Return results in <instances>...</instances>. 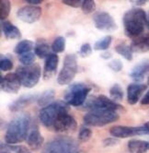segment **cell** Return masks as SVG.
<instances>
[{
  "label": "cell",
  "mask_w": 149,
  "mask_h": 153,
  "mask_svg": "<svg viewBox=\"0 0 149 153\" xmlns=\"http://www.w3.org/2000/svg\"><path fill=\"white\" fill-rule=\"evenodd\" d=\"M31 126V118L29 114H22L13 118L7 127L5 141L7 144L16 145L27 140Z\"/></svg>",
  "instance_id": "cell-1"
},
{
  "label": "cell",
  "mask_w": 149,
  "mask_h": 153,
  "mask_svg": "<svg viewBox=\"0 0 149 153\" xmlns=\"http://www.w3.org/2000/svg\"><path fill=\"white\" fill-rule=\"evenodd\" d=\"M146 18L147 14L140 7H134L125 12L122 23L126 35L134 39L139 37L146 25Z\"/></svg>",
  "instance_id": "cell-2"
},
{
  "label": "cell",
  "mask_w": 149,
  "mask_h": 153,
  "mask_svg": "<svg viewBox=\"0 0 149 153\" xmlns=\"http://www.w3.org/2000/svg\"><path fill=\"white\" fill-rule=\"evenodd\" d=\"M119 114L111 110H93L89 111L83 117L84 124L88 126L101 127L116 122L119 119Z\"/></svg>",
  "instance_id": "cell-3"
},
{
  "label": "cell",
  "mask_w": 149,
  "mask_h": 153,
  "mask_svg": "<svg viewBox=\"0 0 149 153\" xmlns=\"http://www.w3.org/2000/svg\"><path fill=\"white\" fill-rule=\"evenodd\" d=\"M90 91V87H89L85 83H73L66 89L65 95H63V100L68 105L74 107L81 106L86 102L88 95Z\"/></svg>",
  "instance_id": "cell-4"
},
{
  "label": "cell",
  "mask_w": 149,
  "mask_h": 153,
  "mask_svg": "<svg viewBox=\"0 0 149 153\" xmlns=\"http://www.w3.org/2000/svg\"><path fill=\"white\" fill-rule=\"evenodd\" d=\"M77 142L66 136H60L52 139L44 147L41 153H77Z\"/></svg>",
  "instance_id": "cell-5"
},
{
  "label": "cell",
  "mask_w": 149,
  "mask_h": 153,
  "mask_svg": "<svg viewBox=\"0 0 149 153\" xmlns=\"http://www.w3.org/2000/svg\"><path fill=\"white\" fill-rule=\"evenodd\" d=\"M67 112L68 104L66 102H55L41 109L39 113V119L44 126L52 127L61 114Z\"/></svg>",
  "instance_id": "cell-6"
},
{
  "label": "cell",
  "mask_w": 149,
  "mask_h": 153,
  "mask_svg": "<svg viewBox=\"0 0 149 153\" xmlns=\"http://www.w3.org/2000/svg\"><path fill=\"white\" fill-rule=\"evenodd\" d=\"M21 82V85L25 88H33L37 85L41 76V70L39 64L30 65H21L15 72Z\"/></svg>",
  "instance_id": "cell-7"
},
{
  "label": "cell",
  "mask_w": 149,
  "mask_h": 153,
  "mask_svg": "<svg viewBox=\"0 0 149 153\" xmlns=\"http://www.w3.org/2000/svg\"><path fill=\"white\" fill-rule=\"evenodd\" d=\"M85 109L89 111L93 110H111V111H125L124 108L116 103L113 100L106 97L105 95L91 96L85 102Z\"/></svg>",
  "instance_id": "cell-8"
},
{
  "label": "cell",
  "mask_w": 149,
  "mask_h": 153,
  "mask_svg": "<svg viewBox=\"0 0 149 153\" xmlns=\"http://www.w3.org/2000/svg\"><path fill=\"white\" fill-rule=\"evenodd\" d=\"M77 72V61L74 54H67L63 60V65L61 69L57 82L59 85H67L72 82Z\"/></svg>",
  "instance_id": "cell-9"
},
{
  "label": "cell",
  "mask_w": 149,
  "mask_h": 153,
  "mask_svg": "<svg viewBox=\"0 0 149 153\" xmlns=\"http://www.w3.org/2000/svg\"><path fill=\"white\" fill-rule=\"evenodd\" d=\"M111 135L117 138H126L134 136H145L148 135L149 131L145 126H116L111 128Z\"/></svg>",
  "instance_id": "cell-10"
},
{
  "label": "cell",
  "mask_w": 149,
  "mask_h": 153,
  "mask_svg": "<svg viewBox=\"0 0 149 153\" xmlns=\"http://www.w3.org/2000/svg\"><path fill=\"white\" fill-rule=\"evenodd\" d=\"M93 21L95 27L101 31H114L117 30V25L115 20L111 14L105 11H99L93 16Z\"/></svg>",
  "instance_id": "cell-11"
},
{
  "label": "cell",
  "mask_w": 149,
  "mask_h": 153,
  "mask_svg": "<svg viewBox=\"0 0 149 153\" xmlns=\"http://www.w3.org/2000/svg\"><path fill=\"white\" fill-rule=\"evenodd\" d=\"M77 124L74 118L67 113L61 114L54 125V128L58 133L70 134L77 130Z\"/></svg>",
  "instance_id": "cell-12"
},
{
  "label": "cell",
  "mask_w": 149,
  "mask_h": 153,
  "mask_svg": "<svg viewBox=\"0 0 149 153\" xmlns=\"http://www.w3.org/2000/svg\"><path fill=\"white\" fill-rule=\"evenodd\" d=\"M41 8L37 6L28 5L20 7L17 11V17L26 23H34L40 19Z\"/></svg>",
  "instance_id": "cell-13"
},
{
  "label": "cell",
  "mask_w": 149,
  "mask_h": 153,
  "mask_svg": "<svg viewBox=\"0 0 149 153\" xmlns=\"http://www.w3.org/2000/svg\"><path fill=\"white\" fill-rule=\"evenodd\" d=\"M21 86V82L16 73H8L5 76H1V90L4 92L15 94L18 93Z\"/></svg>",
  "instance_id": "cell-14"
},
{
  "label": "cell",
  "mask_w": 149,
  "mask_h": 153,
  "mask_svg": "<svg viewBox=\"0 0 149 153\" xmlns=\"http://www.w3.org/2000/svg\"><path fill=\"white\" fill-rule=\"evenodd\" d=\"M38 98L39 97L37 95H34V94L21 95L19 98H18L17 100H15L14 102H12L11 103H10L8 108H9V110L13 113L19 112L21 110H23L25 107H27L30 104L34 102L36 100H38Z\"/></svg>",
  "instance_id": "cell-15"
},
{
  "label": "cell",
  "mask_w": 149,
  "mask_h": 153,
  "mask_svg": "<svg viewBox=\"0 0 149 153\" xmlns=\"http://www.w3.org/2000/svg\"><path fill=\"white\" fill-rule=\"evenodd\" d=\"M146 90V85L141 83H132L127 88V101L131 105L137 103L144 91Z\"/></svg>",
  "instance_id": "cell-16"
},
{
  "label": "cell",
  "mask_w": 149,
  "mask_h": 153,
  "mask_svg": "<svg viewBox=\"0 0 149 153\" xmlns=\"http://www.w3.org/2000/svg\"><path fill=\"white\" fill-rule=\"evenodd\" d=\"M148 72L149 59H145L134 65V68L130 72V78L135 82H141L145 79V76Z\"/></svg>",
  "instance_id": "cell-17"
},
{
  "label": "cell",
  "mask_w": 149,
  "mask_h": 153,
  "mask_svg": "<svg viewBox=\"0 0 149 153\" xmlns=\"http://www.w3.org/2000/svg\"><path fill=\"white\" fill-rule=\"evenodd\" d=\"M44 138L41 135V132L37 126L31 127L30 133L27 137V143L29 147L33 149V150H38L41 148L42 144H44Z\"/></svg>",
  "instance_id": "cell-18"
},
{
  "label": "cell",
  "mask_w": 149,
  "mask_h": 153,
  "mask_svg": "<svg viewBox=\"0 0 149 153\" xmlns=\"http://www.w3.org/2000/svg\"><path fill=\"white\" fill-rule=\"evenodd\" d=\"M59 63V57L56 53H51L45 59L44 68V79H49L54 76L57 70Z\"/></svg>",
  "instance_id": "cell-19"
},
{
  "label": "cell",
  "mask_w": 149,
  "mask_h": 153,
  "mask_svg": "<svg viewBox=\"0 0 149 153\" xmlns=\"http://www.w3.org/2000/svg\"><path fill=\"white\" fill-rule=\"evenodd\" d=\"M133 52L145 53L149 51V33L139 36L133 40L131 43Z\"/></svg>",
  "instance_id": "cell-20"
},
{
  "label": "cell",
  "mask_w": 149,
  "mask_h": 153,
  "mask_svg": "<svg viewBox=\"0 0 149 153\" xmlns=\"http://www.w3.org/2000/svg\"><path fill=\"white\" fill-rule=\"evenodd\" d=\"M1 28H2V31L5 35V37L7 39H19L21 38V32L20 30L15 26L13 25L10 21L5 20L1 22Z\"/></svg>",
  "instance_id": "cell-21"
},
{
  "label": "cell",
  "mask_w": 149,
  "mask_h": 153,
  "mask_svg": "<svg viewBox=\"0 0 149 153\" xmlns=\"http://www.w3.org/2000/svg\"><path fill=\"white\" fill-rule=\"evenodd\" d=\"M51 49L52 47L44 39H39L35 43L34 53L40 58H47L51 54Z\"/></svg>",
  "instance_id": "cell-22"
},
{
  "label": "cell",
  "mask_w": 149,
  "mask_h": 153,
  "mask_svg": "<svg viewBox=\"0 0 149 153\" xmlns=\"http://www.w3.org/2000/svg\"><path fill=\"white\" fill-rule=\"evenodd\" d=\"M128 149L133 153H145L149 149V142L144 140H130Z\"/></svg>",
  "instance_id": "cell-23"
},
{
  "label": "cell",
  "mask_w": 149,
  "mask_h": 153,
  "mask_svg": "<svg viewBox=\"0 0 149 153\" xmlns=\"http://www.w3.org/2000/svg\"><path fill=\"white\" fill-rule=\"evenodd\" d=\"M35 47L33 42H31L30 40H23V41H20L17 46L15 47V53L18 54V56H22L24 53H30L31 52L33 48Z\"/></svg>",
  "instance_id": "cell-24"
},
{
  "label": "cell",
  "mask_w": 149,
  "mask_h": 153,
  "mask_svg": "<svg viewBox=\"0 0 149 153\" xmlns=\"http://www.w3.org/2000/svg\"><path fill=\"white\" fill-rule=\"evenodd\" d=\"M115 51L116 53H118L122 57H124L126 60L132 61L133 60V49L131 45H128L125 42H121L119 45H117L115 46Z\"/></svg>",
  "instance_id": "cell-25"
},
{
  "label": "cell",
  "mask_w": 149,
  "mask_h": 153,
  "mask_svg": "<svg viewBox=\"0 0 149 153\" xmlns=\"http://www.w3.org/2000/svg\"><path fill=\"white\" fill-rule=\"evenodd\" d=\"M55 96V92L54 90H48V91H44L41 95L39 96L37 102H38V104L40 106L45 107V106L52 103V102L54 101Z\"/></svg>",
  "instance_id": "cell-26"
},
{
  "label": "cell",
  "mask_w": 149,
  "mask_h": 153,
  "mask_svg": "<svg viewBox=\"0 0 149 153\" xmlns=\"http://www.w3.org/2000/svg\"><path fill=\"white\" fill-rule=\"evenodd\" d=\"M1 149L8 153H31L29 149L25 146L21 145H9V144H1Z\"/></svg>",
  "instance_id": "cell-27"
},
{
  "label": "cell",
  "mask_w": 149,
  "mask_h": 153,
  "mask_svg": "<svg viewBox=\"0 0 149 153\" xmlns=\"http://www.w3.org/2000/svg\"><path fill=\"white\" fill-rule=\"evenodd\" d=\"M52 51L55 53H59L66 49V38L63 36H58L55 39L52 43Z\"/></svg>",
  "instance_id": "cell-28"
},
{
  "label": "cell",
  "mask_w": 149,
  "mask_h": 153,
  "mask_svg": "<svg viewBox=\"0 0 149 153\" xmlns=\"http://www.w3.org/2000/svg\"><path fill=\"white\" fill-rule=\"evenodd\" d=\"M110 95L114 102H121L123 99V91L122 88L118 84L115 83L110 90Z\"/></svg>",
  "instance_id": "cell-29"
},
{
  "label": "cell",
  "mask_w": 149,
  "mask_h": 153,
  "mask_svg": "<svg viewBox=\"0 0 149 153\" xmlns=\"http://www.w3.org/2000/svg\"><path fill=\"white\" fill-rule=\"evenodd\" d=\"M112 41V37L111 35L105 36L101 39H100L99 41H97L94 45V49L97 51H102V50H106L108 49L111 45Z\"/></svg>",
  "instance_id": "cell-30"
},
{
  "label": "cell",
  "mask_w": 149,
  "mask_h": 153,
  "mask_svg": "<svg viewBox=\"0 0 149 153\" xmlns=\"http://www.w3.org/2000/svg\"><path fill=\"white\" fill-rule=\"evenodd\" d=\"M10 2L7 0H2L0 1V19L2 20L6 19L10 12Z\"/></svg>",
  "instance_id": "cell-31"
},
{
  "label": "cell",
  "mask_w": 149,
  "mask_h": 153,
  "mask_svg": "<svg viewBox=\"0 0 149 153\" xmlns=\"http://www.w3.org/2000/svg\"><path fill=\"white\" fill-rule=\"evenodd\" d=\"M35 53L30 52L27 53H24L22 56H19V62L23 65H33V62L35 61Z\"/></svg>",
  "instance_id": "cell-32"
},
{
  "label": "cell",
  "mask_w": 149,
  "mask_h": 153,
  "mask_svg": "<svg viewBox=\"0 0 149 153\" xmlns=\"http://www.w3.org/2000/svg\"><path fill=\"white\" fill-rule=\"evenodd\" d=\"M82 11L85 14H90L96 9V4L93 0H84L82 4Z\"/></svg>",
  "instance_id": "cell-33"
},
{
  "label": "cell",
  "mask_w": 149,
  "mask_h": 153,
  "mask_svg": "<svg viewBox=\"0 0 149 153\" xmlns=\"http://www.w3.org/2000/svg\"><path fill=\"white\" fill-rule=\"evenodd\" d=\"M0 68H1V71H9L13 68V62L12 60L2 56L1 59H0Z\"/></svg>",
  "instance_id": "cell-34"
},
{
  "label": "cell",
  "mask_w": 149,
  "mask_h": 153,
  "mask_svg": "<svg viewBox=\"0 0 149 153\" xmlns=\"http://www.w3.org/2000/svg\"><path fill=\"white\" fill-rule=\"evenodd\" d=\"M92 136V131L89 129V128H87V127H84L80 130L79 132V135H78V140L79 142H87L90 139Z\"/></svg>",
  "instance_id": "cell-35"
},
{
  "label": "cell",
  "mask_w": 149,
  "mask_h": 153,
  "mask_svg": "<svg viewBox=\"0 0 149 153\" xmlns=\"http://www.w3.org/2000/svg\"><path fill=\"white\" fill-rule=\"evenodd\" d=\"M91 53H92V47L89 43H84V45H82L78 52L79 56L81 57H88L90 56Z\"/></svg>",
  "instance_id": "cell-36"
},
{
  "label": "cell",
  "mask_w": 149,
  "mask_h": 153,
  "mask_svg": "<svg viewBox=\"0 0 149 153\" xmlns=\"http://www.w3.org/2000/svg\"><path fill=\"white\" fill-rule=\"evenodd\" d=\"M108 67L114 72H120L122 69V63L119 59H114L108 64Z\"/></svg>",
  "instance_id": "cell-37"
},
{
  "label": "cell",
  "mask_w": 149,
  "mask_h": 153,
  "mask_svg": "<svg viewBox=\"0 0 149 153\" xmlns=\"http://www.w3.org/2000/svg\"><path fill=\"white\" fill-rule=\"evenodd\" d=\"M62 2L65 5H67L72 7H76V8L82 7V4H83L82 0H63Z\"/></svg>",
  "instance_id": "cell-38"
},
{
  "label": "cell",
  "mask_w": 149,
  "mask_h": 153,
  "mask_svg": "<svg viewBox=\"0 0 149 153\" xmlns=\"http://www.w3.org/2000/svg\"><path fill=\"white\" fill-rule=\"evenodd\" d=\"M119 143V140L116 138L109 137L103 140V146L104 147H113Z\"/></svg>",
  "instance_id": "cell-39"
},
{
  "label": "cell",
  "mask_w": 149,
  "mask_h": 153,
  "mask_svg": "<svg viewBox=\"0 0 149 153\" xmlns=\"http://www.w3.org/2000/svg\"><path fill=\"white\" fill-rule=\"evenodd\" d=\"M141 104L142 105H149V91H147V93L143 97V99L141 101Z\"/></svg>",
  "instance_id": "cell-40"
},
{
  "label": "cell",
  "mask_w": 149,
  "mask_h": 153,
  "mask_svg": "<svg viewBox=\"0 0 149 153\" xmlns=\"http://www.w3.org/2000/svg\"><path fill=\"white\" fill-rule=\"evenodd\" d=\"M111 56H112V54L110 52H104V53H100V57L103 58V59H105V60H108L109 58H111Z\"/></svg>",
  "instance_id": "cell-41"
},
{
  "label": "cell",
  "mask_w": 149,
  "mask_h": 153,
  "mask_svg": "<svg viewBox=\"0 0 149 153\" xmlns=\"http://www.w3.org/2000/svg\"><path fill=\"white\" fill-rule=\"evenodd\" d=\"M130 2H132L133 4H134L135 6L138 7V6H144V5H145L147 1H145V0H136V1H130Z\"/></svg>",
  "instance_id": "cell-42"
},
{
  "label": "cell",
  "mask_w": 149,
  "mask_h": 153,
  "mask_svg": "<svg viewBox=\"0 0 149 153\" xmlns=\"http://www.w3.org/2000/svg\"><path fill=\"white\" fill-rule=\"evenodd\" d=\"M25 2H27V3L30 4V5L36 6V5H38V4H41L42 1H41V0H26Z\"/></svg>",
  "instance_id": "cell-43"
},
{
  "label": "cell",
  "mask_w": 149,
  "mask_h": 153,
  "mask_svg": "<svg viewBox=\"0 0 149 153\" xmlns=\"http://www.w3.org/2000/svg\"><path fill=\"white\" fill-rule=\"evenodd\" d=\"M146 25L148 27V30H149V12L147 14V18H146Z\"/></svg>",
  "instance_id": "cell-44"
},
{
  "label": "cell",
  "mask_w": 149,
  "mask_h": 153,
  "mask_svg": "<svg viewBox=\"0 0 149 153\" xmlns=\"http://www.w3.org/2000/svg\"><path fill=\"white\" fill-rule=\"evenodd\" d=\"M145 126L146 127V129L149 131V122H147V123H145Z\"/></svg>",
  "instance_id": "cell-45"
},
{
  "label": "cell",
  "mask_w": 149,
  "mask_h": 153,
  "mask_svg": "<svg viewBox=\"0 0 149 153\" xmlns=\"http://www.w3.org/2000/svg\"><path fill=\"white\" fill-rule=\"evenodd\" d=\"M147 83H148V85H149V76H148V80H147Z\"/></svg>",
  "instance_id": "cell-46"
},
{
  "label": "cell",
  "mask_w": 149,
  "mask_h": 153,
  "mask_svg": "<svg viewBox=\"0 0 149 153\" xmlns=\"http://www.w3.org/2000/svg\"><path fill=\"white\" fill-rule=\"evenodd\" d=\"M2 153H8V152H5V151H2Z\"/></svg>",
  "instance_id": "cell-47"
},
{
  "label": "cell",
  "mask_w": 149,
  "mask_h": 153,
  "mask_svg": "<svg viewBox=\"0 0 149 153\" xmlns=\"http://www.w3.org/2000/svg\"><path fill=\"white\" fill-rule=\"evenodd\" d=\"M77 153H83V152H77Z\"/></svg>",
  "instance_id": "cell-48"
}]
</instances>
